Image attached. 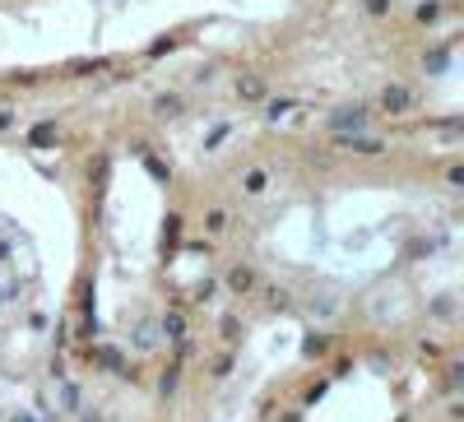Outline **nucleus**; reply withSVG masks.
Masks as SVG:
<instances>
[{
	"label": "nucleus",
	"instance_id": "nucleus-1",
	"mask_svg": "<svg viewBox=\"0 0 464 422\" xmlns=\"http://www.w3.org/2000/svg\"><path fill=\"white\" fill-rule=\"evenodd\" d=\"M237 93H242V102H260V98H265V79L260 75L237 79Z\"/></svg>",
	"mask_w": 464,
	"mask_h": 422
},
{
	"label": "nucleus",
	"instance_id": "nucleus-2",
	"mask_svg": "<svg viewBox=\"0 0 464 422\" xmlns=\"http://www.w3.org/2000/svg\"><path fill=\"white\" fill-rule=\"evenodd\" d=\"M381 102H386L390 111H404V107H409V102H413V93H409L404 84H390L386 93H381Z\"/></svg>",
	"mask_w": 464,
	"mask_h": 422
},
{
	"label": "nucleus",
	"instance_id": "nucleus-3",
	"mask_svg": "<svg viewBox=\"0 0 464 422\" xmlns=\"http://www.w3.org/2000/svg\"><path fill=\"white\" fill-rule=\"evenodd\" d=\"M362 121H367V111H362V107H353V111H348V107H343V111H334V130H348V125L357 130Z\"/></svg>",
	"mask_w": 464,
	"mask_h": 422
},
{
	"label": "nucleus",
	"instance_id": "nucleus-4",
	"mask_svg": "<svg viewBox=\"0 0 464 422\" xmlns=\"http://www.w3.org/2000/svg\"><path fill=\"white\" fill-rule=\"evenodd\" d=\"M228 288H232V293H247V288H256V274H251V269H232Z\"/></svg>",
	"mask_w": 464,
	"mask_h": 422
},
{
	"label": "nucleus",
	"instance_id": "nucleus-5",
	"mask_svg": "<svg viewBox=\"0 0 464 422\" xmlns=\"http://www.w3.org/2000/svg\"><path fill=\"white\" fill-rule=\"evenodd\" d=\"M28 140H33V144H37V149H46V144L56 140V125H37V130H33Z\"/></svg>",
	"mask_w": 464,
	"mask_h": 422
},
{
	"label": "nucleus",
	"instance_id": "nucleus-6",
	"mask_svg": "<svg viewBox=\"0 0 464 422\" xmlns=\"http://www.w3.org/2000/svg\"><path fill=\"white\" fill-rule=\"evenodd\" d=\"M265 186H269V176H265L260 167H256V172H247V190H251V195H260Z\"/></svg>",
	"mask_w": 464,
	"mask_h": 422
},
{
	"label": "nucleus",
	"instance_id": "nucleus-7",
	"mask_svg": "<svg viewBox=\"0 0 464 422\" xmlns=\"http://www.w3.org/2000/svg\"><path fill=\"white\" fill-rule=\"evenodd\" d=\"M154 107H158V116H177V111H181V102H177V98H158Z\"/></svg>",
	"mask_w": 464,
	"mask_h": 422
},
{
	"label": "nucleus",
	"instance_id": "nucleus-8",
	"mask_svg": "<svg viewBox=\"0 0 464 422\" xmlns=\"http://www.w3.org/2000/svg\"><path fill=\"white\" fill-rule=\"evenodd\" d=\"M204 223H209V232H223V228H228V214H218V209H214Z\"/></svg>",
	"mask_w": 464,
	"mask_h": 422
}]
</instances>
